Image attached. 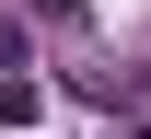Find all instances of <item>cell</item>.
I'll return each instance as SVG.
<instances>
[{"instance_id":"7a4b0ae2","label":"cell","mask_w":151,"mask_h":139,"mask_svg":"<svg viewBox=\"0 0 151 139\" xmlns=\"http://www.w3.org/2000/svg\"><path fill=\"white\" fill-rule=\"evenodd\" d=\"M139 139H151V116H139Z\"/></svg>"},{"instance_id":"6da1fadb","label":"cell","mask_w":151,"mask_h":139,"mask_svg":"<svg viewBox=\"0 0 151 139\" xmlns=\"http://www.w3.org/2000/svg\"><path fill=\"white\" fill-rule=\"evenodd\" d=\"M23 12H47V23H81V0H23Z\"/></svg>"}]
</instances>
